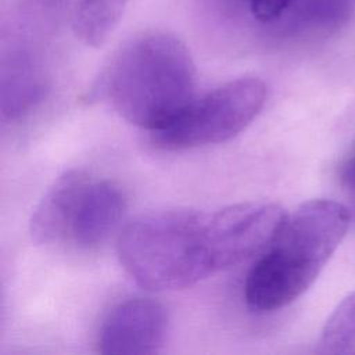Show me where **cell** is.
Instances as JSON below:
<instances>
[{
	"label": "cell",
	"mask_w": 355,
	"mask_h": 355,
	"mask_svg": "<svg viewBox=\"0 0 355 355\" xmlns=\"http://www.w3.org/2000/svg\"><path fill=\"white\" fill-rule=\"evenodd\" d=\"M277 227L279 212L270 202H240L212 212L157 209L123 226L116 254L140 287L180 290L259 255Z\"/></svg>",
	"instance_id": "1"
},
{
	"label": "cell",
	"mask_w": 355,
	"mask_h": 355,
	"mask_svg": "<svg viewBox=\"0 0 355 355\" xmlns=\"http://www.w3.org/2000/svg\"><path fill=\"white\" fill-rule=\"evenodd\" d=\"M196 67L182 40L148 32L125 43L101 71L92 97L151 133L169 125L194 98Z\"/></svg>",
	"instance_id": "2"
},
{
	"label": "cell",
	"mask_w": 355,
	"mask_h": 355,
	"mask_svg": "<svg viewBox=\"0 0 355 355\" xmlns=\"http://www.w3.org/2000/svg\"><path fill=\"white\" fill-rule=\"evenodd\" d=\"M349 223L351 211L329 198L305 201L287 214L247 273V306L254 312H273L300 298L336 252Z\"/></svg>",
	"instance_id": "3"
},
{
	"label": "cell",
	"mask_w": 355,
	"mask_h": 355,
	"mask_svg": "<svg viewBox=\"0 0 355 355\" xmlns=\"http://www.w3.org/2000/svg\"><path fill=\"white\" fill-rule=\"evenodd\" d=\"M266 100L265 83L254 76L229 80L191 103L165 128L153 133L154 143L183 150L226 141L244 130Z\"/></svg>",
	"instance_id": "4"
},
{
	"label": "cell",
	"mask_w": 355,
	"mask_h": 355,
	"mask_svg": "<svg viewBox=\"0 0 355 355\" xmlns=\"http://www.w3.org/2000/svg\"><path fill=\"white\" fill-rule=\"evenodd\" d=\"M168 312L153 298H129L104 318L97 347L101 354L143 355L157 352L168 333Z\"/></svg>",
	"instance_id": "5"
},
{
	"label": "cell",
	"mask_w": 355,
	"mask_h": 355,
	"mask_svg": "<svg viewBox=\"0 0 355 355\" xmlns=\"http://www.w3.org/2000/svg\"><path fill=\"white\" fill-rule=\"evenodd\" d=\"M90 180L87 172L69 169L51 183L32 212V240L37 244H55L69 239L79 200Z\"/></svg>",
	"instance_id": "6"
},
{
	"label": "cell",
	"mask_w": 355,
	"mask_h": 355,
	"mask_svg": "<svg viewBox=\"0 0 355 355\" xmlns=\"http://www.w3.org/2000/svg\"><path fill=\"white\" fill-rule=\"evenodd\" d=\"M126 204L118 184L92 179L79 200L68 240L80 248L100 245L121 223Z\"/></svg>",
	"instance_id": "7"
},
{
	"label": "cell",
	"mask_w": 355,
	"mask_h": 355,
	"mask_svg": "<svg viewBox=\"0 0 355 355\" xmlns=\"http://www.w3.org/2000/svg\"><path fill=\"white\" fill-rule=\"evenodd\" d=\"M43 78L29 57H12L3 68L1 76V114L3 118L17 119L29 112L42 98Z\"/></svg>",
	"instance_id": "8"
},
{
	"label": "cell",
	"mask_w": 355,
	"mask_h": 355,
	"mask_svg": "<svg viewBox=\"0 0 355 355\" xmlns=\"http://www.w3.org/2000/svg\"><path fill=\"white\" fill-rule=\"evenodd\" d=\"M129 0H79L72 12V29L87 46H101L119 24Z\"/></svg>",
	"instance_id": "9"
},
{
	"label": "cell",
	"mask_w": 355,
	"mask_h": 355,
	"mask_svg": "<svg viewBox=\"0 0 355 355\" xmlns=\"http://www.w3.org/2000/svg\"><path fill=\"white\" fill-rule=\"evenodd\" d=\"M319 349L324 354L355 352V291L348 294L326 320Z\"/></svg>",
	"instance_id": "10"
},
{
	"label": "cell",
	"mask_w": 355,
	"mask_h": 355,
	"mask_svg": "<svg viewBox=\"0 0 355 355\" xmlns=\"http://www.w3.org/2000/svg\"><path fill=\"white\" fill-rule=\"evenodd\" d=\"M250 15L261 25L275 26L293 7L295 0H243Z\"/></svg>",
	"instance_id": "11"
},
{
	"label": "cell",
	"mask_w": 355,
	"mask_h": 355,
	"mask_svg": "<svg viewBox=\"0 0 355 355\" xmlns=\"http://www.w3.org/2000/svg\"><path fill=\"white\" fill-rule=\"evenodd\" d=\"M341 180L355 194V153L345 161L341 168Z\"/></svg>",
	"instance_id": "12"
}]
</instances>
